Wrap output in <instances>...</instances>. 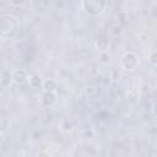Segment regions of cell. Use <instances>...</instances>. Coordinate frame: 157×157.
I'll use <instances>...</instances> for the list:
<instances>
[{
  "label": "cell",
  "instance_id": "1",
  "mask_svg": "<svg viewBox=\"0 0 157 157\" xmlns=\"http://www.w3.org/2000/svg\"><path fill=\"white\" fill-rule=\"evenodd\" d=\"M20 31V22L12 15L2 13L0 18V36L2 39L13 38Z\"/></svg>",
  "mask_w": 157,
  "mask_h": 157
},
{
  "label": "cell",
  "instance_id": "2",
  "mask_svg": "<svg viewBox=\"0 0 157 157\" xmlns=\"http://www.w3.org/2000/svg\"><path fill=\"white\" fill-rule=\"evenodd\" d=\"M81 6L85 13L92 17H97L105 11L107 0H81Z\"/></svg>",
  "mask_w": 157,
  "mask_h": 157
},
{
  "label": "cell",
  "instance_id": "3",
  "mask_svg": "<svg viewBox=\"0 0 157 157\" xmlns=\"http://www.w3.org/2000/svg\"><path fill=\"white\" fill-rule=\"evenodd\" d=\"M140 64V58L134 52H125L120 58V66L125 71H134Z\"/></svg>",
  "mask_w": 157,
  "mask_h": 157
},
{
  "label": "cell",
  "instance_id": "4",
  "mask_svg": "<svg viewBox=\"0 0 157 157\" xmlns=\"http://www.w3.org/2000/svg\"><path fill=\"white\" fill-rule=\"evenodd\" d=\"M56 102V93L53 92V91H43L42 96H40V99H39V103L43 108H50L55 104Z\"/></svg>",
  "mask_w": 157,
  "mask_h": 157
},
{
  "label": "cell",
  "instance_id": "5",
  "mask_svg": "<svg viewBox=\"0 0 157 157\" xmlns=\"http://www.w3.org/2000/svg\"><path fill=\"white\" fill-rule=\"evenodd\" d=\"M12 80L15 85H22L28 81V72L25 69H15L12 71Z\"/></svg>",
  "mask_w": 157,
  "mask_h": 157
},
{
  "label": "cell",
  "instance_id": "6",
  "mask_svg": "<svg viewBox=\"0 0 157 157\" xmlns=\"http://www.w3.org/2000/svg\"><path fill=\"white\" fill-rule=\"evenodd\" d=\"M125 98H126V101L129 102V103H131V104H135V103H137L139 101H140V98H141V92L137 90V88H129L126 92H125Z\"/></svg>",
  "mask_w": 157,
  "mask_h": 157
},
{
  "label": "cell",
  "instance_id": "7",
  "mask_svg": "<svg viewBox=\"0 0 157 157\" xmlns=\"http://www.w3.org/2000/svg\"><path fill=\"white\" fill-rule=\"evenodd\" d=\"M43 83H44V81L39 74L34 72L28 76V85L31 88H40V87H43Z\"/></svg>",
  "mask_w": 157,
  "mask_h": 157
},
{
  "label": "cell",
  "instance_id": "8",
  "mask_svg": "<svg viewBox=\"0 0 157 157\" xmlns=\"http://www.w3.org/2000/svg\"><path fill=\"white\" fill-rule=\"evenodd\" d=\"M96 44V48L99 50V52H104V50H108V47H109V40L107 38V36L104 33L99 34L94 42Z\"/></svg>",
  "mask_w": 157,
  "mask_h": 157
},
{
  "label": "cell",
  "instance_id": "9",
  "mask_svg": "<svg viewBox=\"0 0 157 157\" xmlns=\"http://www.w3.org/2000/svg\"><path fill=\"white\" fill-rule=\"evenodd\" d=\"M11 83H13L12 71H10L9 69H4L2 74H1V87L2 88H7Z\"/></svg>",
  "mask_w": 157,
  "mask_h": 157
},
{
  "label": "cell",
  "instance_id": "10",
  "mask_svg": "<svg viewBox=\"0 0 157 157\" xmlns=\"http://www.w3.org/2000/svg\"><path fill=\"white\" fill-rule=\"evenodd\" d=\"M56 88H58V83L53 78H48L43 83V91H53V92H55Z\"/></svg>",
  "mask_w": 157,
  "mask_h": 157
},
{
  "label": "cell",
  "instance_id": "11",
  "mask_svg": "<svg viewBox=\"0 0 157 157\" xmlns=\"http://www.w3.org/2000/svg\"><path fill=\"white\" fill-rule=\"evenodd\" d=\"M59 128H60V130H61L63 132H67V134L71 132V131L74 130V125H72V123L69 121V120H66V119H64V120L60 121Z\"/></svg>",
  "mask_w": 157,
  "mask_h": 157
},
{
  "label": "cell",
  "instance_id": "12",
  "mask_svg": "<svg viewBox=\"0 0 157 157\" xmlns=\"http://www.w3.org/2000/svg\"><path fill=\"white\" fill-rule=\"evenodd\" d=\"M98 60H99V63H102V64H109V63L112 61V55L108 53V50L99 52Z\"/></svg>",
  "mask_w": 157,
  "mask_h": 157
},
{
  "label": "cell",
  "instance_id": "13",
  "mask_svg": "<svg viewBox=\"0 0 157 157\" xmlns=\"http://www.w3.org/2000/svg\"><path fill=\"white\" fill-rule=\"evenodd\" d=\"M148 63L153 66H157V50H153L148 54V58H147Z\"/></svg>",
  "mask_w": 157,
  "mask_h": 157
},
{
  "label": "cell",
  "instance_id": "14",
  "mask_svg": "<svg viewBox=\"0 0 157 157\" xmlns=\"http://www.w3.org/2000/svg\"><path fill=\"white\" fill-rule=\"evenodd\" d=\"M97 92H98V90H97V87H94V86H87L86 90H85V93H86V96H88V97L96 96Z\"/></svg>",
  "mask_w": 157,
  "mask_h": 157
},
{
  "label": "cell",
  "instance_id": "15",
  "mask_svg": "<svg viewBox=\"0 0 157 157\" xmlns=\"http://www.w3.org/2000/svg\"><path fill=\"white\" fill-rule=\"evenodd\" d=\"M120 76H121V74L118 70H112L110 71V80H112V82L117 83L120 80Z\"/></svg>",
  "mask_w": 157,
  "mask_h": 157
},
{
  "label": "cell",
  "instance_id": "16",
  "mask_svg": "<svg viewBox=\"0 0 157 157\" xmlns=\"http://www.w3.org/2000/svg\"><path fill=\"white\" fill-rule=\"evenodd\" d=\"M9 2L15 7H20L26 2V0H9Z\"/></svg>",
  "mask_w": 157,
  "mask_h": 157
},
{
  "label": "cell",
  "instance_id": "17",
  "mask_svg": "<svg viewBox=\"0 0 157 157\" xmlns=\"http://www.w3.org/2000/svg\"><path fill=\"white\" fill-rule=\"evenodd\" d=\"M120 32H121V26H120V25H115V26H113L112 29H110V33L114 34V36L119 34Z\"/></svg>",
  "mask_w": 157,
  "mask_h": 157
},
{
  "label": "cell",
  "instance_id": "18",
  "mask_svg": "<svg viewBox=\"0 0 157 157\" xmlns=\"http://www.w3.org/2000/svg\"><path fill=\"white\" fill-rule=\"evenodd\" d=\"M152 113H153V115L157 118V102L153 103V105H152Z\"/></svg>",
  "mask_w": 157,
  "mask_h": 157
},
{
  "label": "cell",
  "instance_id": "19",
  "mask_svg": "<svg viewBox=\"0 0 157 157\" xmlns=\"http://www.w3.org/2000/svg\"><path fill=\"white\" fill-rule=\"evenodd\" d=\"M50 153L49 152H47V151H42V152H38L37 153V156H49Z\"/></svg>",
  "mask_w": 157,
  "mask_h": 157
}]
</instances>
